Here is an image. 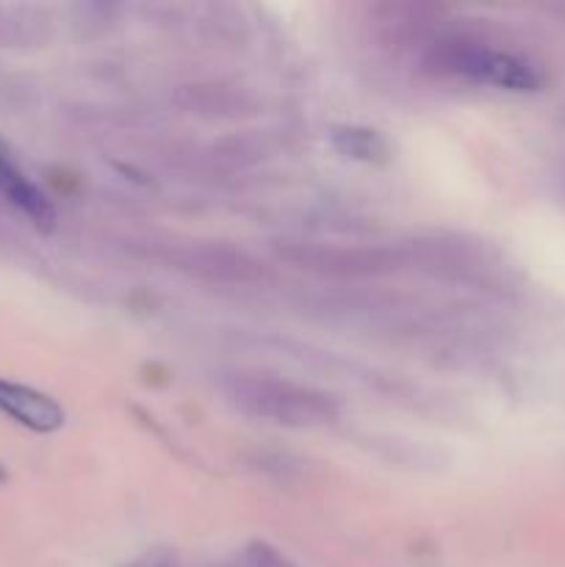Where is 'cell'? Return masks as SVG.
<instances>
[{"instance_id":"cell-1","label":"cell","mask_w":565,"mask_h":567,"mask_svg":"<svg viewBox=\"0 0 565 567\" xmlns=\"http://www.w3.org/2000/svg\"><path fill=\"white\" fill-rule=\"evenodd\" d=\"M424 72L435 78H460V81L485 83L504 92H537L543 86V72L535 61L493 48L474 37H443L424 53Z\"/></svg>"},{"instance_id":"cell-2","label":"cell","mask_w":565,"mask_h":567,"mask_svg":"<svg viewBox=\"0 0 565 567\" xmlns=\"http://www.w3.org/2000/svg\"><path fill=\"white\" fill-rule=\"evenodd\" d=\"M227 396L244 415L288 430L330 426L341 415V408L332 396L277 377H233L227 382Z\"/></svg>"},{"instance_id":"cell-3","label":"cell","mask_w":565,"mask_h":567,"mask_svg":"<svg viewBox=\"0 0 565 567\" xmlns=\"http://www.w3.org/2000/svg\"><path fill=\"white\" fill-rule=\"evenodd\" d=\"M277 258L291 264L294 269L310 271L321 277H382L410 266L408 249L393 247H338V244L316 241H280L275 247Z\"/></svg>"},{"instance_id":"cell-4","label":"cell","mask_w":565,"mask_h":567,"mask_svg":"<svg viewBox=\"0 0 565 567\" xmlns=\"http://www.w3.org/2000/svg\"><path fill=\"white\" fill-rule=\"evenodd\" d=\"M161 260L172 269L186 271V275L199 277L205 282H222V286H247V282L264 280V269L247 252L227 244L214 241H188L172 244Z\"/></svg>"},{"instance_id":"cell-5","label":"cell","mask_w":565,"mask_h":567,"mask_svg":"<svg viewBox=\"0 0 565 567\" xmlns=\"http://www.w3.org/2000/svg\"><path fill=\"white\" fill-rule=\"evenodd\" d=\"M0 413L37 435L59 432L66 421L64 408L50 393L22 385V382L3 380V377H0Z\"/></svg>"},{"instance_id":"cell-6","label":"cell","mask_w":565,"mask_h":567,"mask_svg":"<svg viewBox=\"0 0 565 567\" xmlns=\"http://www.w3.org/2000/svg\"><path fill=\"white\" fill-rule=\"evenodd\" d=\"M0 197L20 210L37 230L50 233L55 227V208L50 197L22 172L3 142H0Z\"/></svg>"},{"instance_id":"cell-7","label":"cell","mask_w":565,"mask_h":567,"mask_svg":"<svg viewBox=\"0 0 565 567\" xmlns=\"http://www.w3.org/2000/svg\"><path fill=\"white\" fill-rule=\"evenodd\" d=\"M330 142L336 147V153H341L343 158L363 161V164H382L388 161L391 150H388V142L371 127L360 125H341L332 127Z\"/></svg>"},{"instance_id":"cell-8","label":"cell","mask_w":565,"mask_h":567,"mask_svg":"<svg viewBox=\"0 0 565 567\" xmlns=\"http://www.w3.org/2000/svg\"><path fill=\"white\" fill-rule=\"evenodd\" d=\"M242 567H291V563L277 548H271L269 543H253L244 551Z\"/></svg>"},{"instance_id":"cell-9","label":"cell","mask_w":565,"mask_h":567,"mask_svg":"<svg viewBox=\"0 0 565 567\" xmlns=\"http://www.w3.org/2000/svg\"><path fill=\"white\" fill-rule=\"evenodd\" d=\"M125 567H175V559H172L170 554H147V557L136 559V563Z\"/></svg>"},{"instance_id":"cell-10","label":"cell","mask_w":565,"mask_h":567,"mask_svg":"<svg viewBox=\"0 0 565 567\" xmlns=\"http://www.w3.org/2000/svg\"><path fill=\"white\" fill-rule=\"evenodd\" d=\"M0 482H6V471H3V465H0Z\"/></svg>"},{"instance_id":"cell-11","label":"cell","mask_w":565,"mask_h":567,"mask_svg":"<svg viewBox=\"0 0 565 567\" xmlns=\"http://www.w3.org/2000/svg\"><path fill=\"white\" fill-rule=\"evenodd\" d=\"M238 567H242V565H238Z\"/></svg>"}]
</instances>
